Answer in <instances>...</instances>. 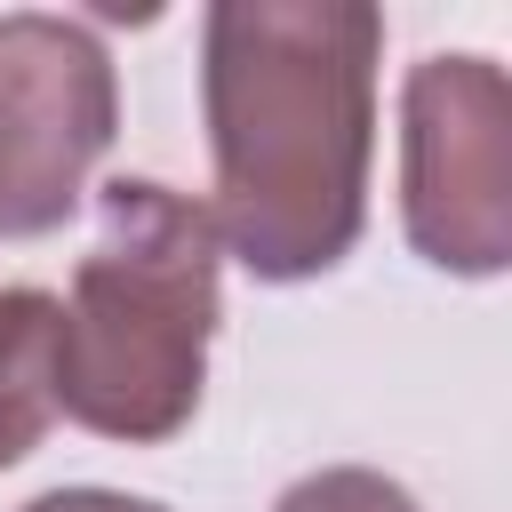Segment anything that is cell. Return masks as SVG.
Returning <instances> with one entry per match:
<instances>
[{
	"mask_svg": "<svg viewBox=\"0 0 512 512\" xmlns=\"http://www.w3.org/2000/svg\"><path fill=\"white\" fill-rule=\"evenodd\" d=\"M400 216L424 264L504 272L512 256V88L488 56H424L400 96Z\"/></svg>",
	"mask_w": 512,
	"mask_h": 512,
	"instance_id": "3957f363",
	"label": "cell"
},
{
	"mask_svg": "<svg viewBox=\"0 0 512 512\" xmlns=\"http://www.w3.org/2000/svg\"><path fill=\"white\" fill-rule=\"evenodd\" d=\"M24 512H160V504L120 496V488H56V496H40V504H24Z\"/></svg>",
	"mask_w": 512,
	"mask_h": 512,
	"instance_id": "52a82bcc",
	"label": "cell"
},
{
	"mask_svg": "<svg viewBox=\"0 0 512 512\" xmlns=\"http://www.w3.org/2000/svg\"><path fill=\"white\" fill-rule=\"evenodd\" d=\"M120 120L112 56L72 16H0V240L56 232Z\"/></svg>",
	"mask_w": 512,
	"mask_h": 512,
	"instance_id": "277c9868",
	"label": "cell"
},
{
	"mask_svg": "<svg viewBox=\"0 0 512 512\" xmlns=\"http://www.w3.org/2000/svg\"><path fill=\"white\" fill-rule=\"evenodd\" d=\"M216 224L200 200L120 176L56 304V408L104 440H168L200 408L216 336Z\"/></svg>",
	"mask_w": 512,
	"mask_h": 512,
	"instance_id": "7a4b0ae2",
	"label": "cell"
},
{
	"mask_svg": "<svg viewBox=\"0 0 512 512\" xmlns=\"http://www.w3.org/2000/svg\"><path fill=\"white\" fill-rule=\"evenodd\" d=\"M272 512H416V496H408L400 480L368 472V464H328V472L296 480Z\"/></svg>",
	"mask_w": 512,
	"mask_h": 512,
	"instance_id": "8992f818",
	"label": "cell"
},
{
	"mask_svg": "<svg viewBox=\"0 0 512 512\" xmlns=\"http://www.w3.org/2000/svg\"><path fill=\"white\" fill-rule=\"evenodd\" d=\"M56 424V296L8 288L0 296V472L40 448Z\"/></svg>",
	"mask_w": 512,
	"mask_h": 512,
	"instance_id": "5b68a950",
	"label": "cell"
},
{
	"mask_svg": "<svg viewBox=\"0 0 512 512\" xmlns=\"http://www.w3.org/2000/svg\"><path fill=\"white\" fill-rule=\"evenodd\" d=\"M376 48L384 16L368 0L208 8V224L256 280H312L360 240L376 152Z\"/></svg>",
	"mask_w": 512,
	"mask_h": 512,
	"instance_id": "6da1fadb",
	"label": "cell"
}]
</instances>
